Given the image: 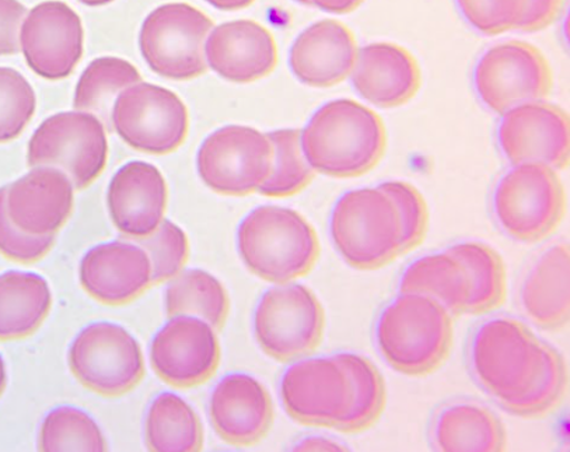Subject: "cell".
I'll return each mask as SVG.
<instances>
[{"label": "cell", "mask_w": 570, "mask_h": 452, "mask_svg": "<svg viewBox=\"0 0 570 452\" xmlns=\"http://www.w3.org/2000/svg\"><path fill=\"white\" fill-rule=\"evenodd\" d=\"M83 291L106 306H124L148 292L151 264L139 244L111 242L96 245L80 261Z\"/></svg>", "instance_id": "d6986e66"}, {"label": "cell", "mask_w": 570, "mask_h": 452, "mask_svg": "<svg viewBox=\"0 0 570 452\" xmlns=\"http://www.w3.org/2000/svg\"><path fill=\"white\" fill-rule=\"evenodd\" d=\"M454 340L453 317L428 296L401 293L380 314L376 343L390 367L425 377L448 362Z\"/></svg>", "instance_id": "3957f363"}, {"label": "cell", "mask_w": 570, "mask_h": 452, "mask_svg": "<svg viewBox=\"0 0 570 452\" xmlns=\"http://www.w3.org/2000/svg\"><path fill=\"white\" fill-rule=\"evenodd\" d=\"M168 317L191 315L220 330L229 317V294L209 272L195 268L174 277L165 294Z\"/></svg>", "instance_id": "4dcf8cb0"}, {"label": "cell", "mask_w": 570, "mask_h": 452, "mask_svg": "<svg viewBox=\"0 0 570 452\" xmlns=\"http://www.w3.org/2000/svg\"><path fill=\"white\" fill-rule=\"evenodd\" d=\"M330 232L342 259L357 271L382 269L403 255L399 212L379 187L342 195L331 214Z\"/></svg>", "instance_id": "5b68a950"}, {"label": "cell", "mask_w": 570, "mask_h": 452, "mask_svg": "<svg viewBox=\"0 0 570 452\" xmlns=\"http://www.w3.org/2000/svg\"><path fill=\"white\" fill-rule=\"evenodd\" d=\"M521 307L544 331H561L570 317V255L568 244L548 248L525 276Z\"/></svg>", "instance_id": "d4e9b609"}, {"label": "cell", "mask_w": 570, "mask_h": 452, "mask_svg": "<svg viewBox=\"0 0 570 452\" xmlns=\"http://www.w3.org/2000/svg\"><path fill=\"white\" fill-rule=\"evenodd\" d=\"M472 29L484 36H501L515 30L524 0H455Z\"/></svg>", "instance_id": "ab89813d"}, {"label": "cell", "mask_w": 570, "mask_h": 452, "mask_svg": "<svg viewBox=\"0 0 570 452\" xmlns=\"http://www.w3.org/2000/svg\"><path fill=\"white\" fill-rule=\"evenodd\" d=\"M85 30L80 16L61 0L38 3L26 14L20 49L40 78L67 79L83 58Z\"/></svg>", "instance_id": "9a60e30c"}, {"label": "cell", "mask_w": 570, "mask_h": 452, "mask_svg": "<svg viewBox=\"0 0 570 452\" xmlns=\"http://www.w3.org/2000/svg\"><path fill=\"white\" fill-rule=\"evenodd\" d=\"M214 21L188 3H166L145 19L139 48L149 68L161 78L187 81L208 70L205 42Z\"/></svg>", "instance_id": "30bf717a"}, {"label": "cell", "mask_w": 570, "mask_h": 452, "mask_svg": "<svg viewBox=\"0 0 570 452\" xmlns=\"http://www.w3.org/2000/svg\"><path fill=\"white\" fill-rule=\"evenodd\" d=\"M111 124L132 149L155 156L170 155L187 139L188 108L176 92L140 81L117 97Z\"/></svg>", "instance_id": "4fadbf2b"}, {"label": "cell", "mask_w": 570, "mask_h": 452, "mask_svg": "<svg viewBox=\"0 0 570 452\" xmlns=\"http://www.w3.org/2000/svg\"><path fill=\"white\" fill-rule=\"evenodd\" d=\"M282 405L303 426L335 429L350 412L351 381L335 356L304 358L282 375Z\"/></svg>", "instance_id": "5bb4252c"}, {"label": "cell", "mask_w": 570, "mask_h": 452, "mask_svg": "<svg viewBox=\"0 0 570 452\" xmlns=\"http://www.w3.org/2000/svg\"><path fill=\"white\" fill-rule=\"evenodd\" d=\"M296 2L304 4V7H312L311 0H296Z\"/></svg>", "instance_id": "681fc988"}, {"label": "cell", "mask_w": 570, "mask_h": 452, "mask_svg": "<svg viewBox=\"0 0 570 452\" xmlns=\"http://www.w3.org/2000/svg\"><path fill=\"white\" fill-rule=\"evenodd\" d=\"M70 372L85 389L106 397L129 394L146 373L140 343L119 324L87 325L70 343Z\"/></svg>", "instance_id": "9c48e42d"}, {"label": "cell", "mask_w": 570, "mask_h": 452, "mask_svg": "<svg viewBox=\"0 0 570 452\" xmlns=\"http://www.w3.org/2000/svg\"><path fill=\"white\" fill-rule=\"evenodd\" d=\"M433 444L443 452H498L508 449L501 419L485 406L460 402L444 407L432 430Z\"/></svg>", "instance_id": "4316f807"}, {"label": "cell", "mask_w": 570, "mask_h": 452, "mask_svg": "<svg viewBox=\"0 0 570 452\" xmlns=\"http://www.w3.org/2000/svg\"><path fill=\"white\" fill-rule=\"evenodd\" d=\"M400 293L422 294L436 299L453 318L464 315L470 296L469 275L458 258L444 253L414 261L400 282Z\"/></svg>", "instance_id": "83f0119b"}, {"label": "cell", "mask_w": 570, "mask_h": 452, "mask_svg": "<svg viewBox=\"0 0 570 452\" xmlns=\"http://www.w3.org/2000/svg\"><path fill=\"white\" fill-rule=\"evenodd\" d=\"M563 0H524L523 12L515 30L537 32L546 30L561 13Z\"/></svg>", "instance_id": "7bdbcfd3"}, {"label": "cell", "mask_w": 570, "mask_h": 452, "mask_svg": "<svg viewBox=\"0 0 570 452\" xmlns=\"http://www.w3.org/2000/svg\"><path fill=\"white\" fill-rule=\"evenodd\" d=\"M7 187L0 188V254L19 264H36L46 258L56 236L37 237L20 230L8 215Z\"/></svg>", "instance_id": "60d3db41"}, {"label": "cell", "mask_w": 570, "mask_h": 452, "mask_svg": "<svg viewBox=\"0 0 570 452\" xmlns=\"http://www.w3.org/2000/svg\"><path fill=\"white\" fill-rule=\"evenodd\" d=\"M446 253L463 264L470 281L465 314L484 315L503 306L508 294V271L501 254L491 245L464 242L452 245Z\"/></svg>", "instance_id": "f546056e"}, {"label": "cell", "mask_w": 570, "mask_h": 452, "mask_svg": "<svg viewBox=\"0 0 570 452\" xmlns=\"http://www.w3.org/2000/svg\"><path fill=\"white\" fill-rule=\"evenodd\" d=\"M274 147L267 134L227 125L215 130L200 145L197 170L203 183L225 196L258 193L273 170Z\"/></svg>", "instance_id": "7c38bea8"}, {"label": "cell", "mask_w": 570, "mask_h": 452, "mask_svg": "<svg viewBox=\"0 0 570 452\" xmlns=\"http://www.w3.org/2000/svg\"><path fill=\"white\" fill-rule=\"evenodd\" d=\"M493 214L509 237L540 243L561 225L567 195L557 170L542 165L513 166L493 193Z\"/></svg>", "instance_id": "8992f818"}, {"label": "cell", "mask_w": 570, "mask_h": 452, "mask_svg": "<svg viewBox=\"0 0 570 452\" xmlns=\"http://www.w3.org/2000/svg\"><path fill=\"white\" fill-rule=\"evenodd\" d=\"M312 7L333 14H347L355 12L365 0H311Z\"/></svg>", "instance_id": "ee69618b"}, {"label": "cell", "mask_w": 570, "mask_h": 452, "mask_svg": "<svg viewBox=\"0 0 570 452\" xmlns=\"http://www.w3.org/2000/svg\"><path fill=\"white\" fill-rule=\"evenodd\" d=\"M73 183L57 167H32L26 176L8 185L10 220L30 236H57L72 215Z\"/></svg>", "instance_id": "ffe728a7"}, {"label": "cell", "mask_w": 570, "mask_h": 452, "mask_svg": "<svg viewBox=\"0 0 570 452\" xmlns=\"http://www.w3.org/2000/svg\"><path fill=\"white\" fill-rule=\"evenodd\" d=\"M208 67L237 85L267 78L278 65L273 32L254 20H233L212 29L205 42Z\"/></svg>", "instance_id": "44dd1931"}, {"label": "cell", "mask_w": 570, "mask_h": 452, "mask_svg": "<svg viewBox=\"0 0 570 452\" xmlns=\"http://www.w3.org/2000/svg\"><path fill=\"white\" fill-rule=\"evenodd\" d=\"M52 307L46 277L26 271L0 274V341H19L36 334Z\"/></svg>", "instance_id": "484cf974"}, {"label": "cell", "mask_w": 570, "mask_h": 452, "mask_svg": "<svg viewBox=\"0 0 570 452\" xmlns=\"http://www.w3.org/2000/svg\"><path fill=\"white\" fill-rule=\"evenodd\" d=\"M79 2L86 4V7L100 8L106 7V4L116 2V0H79Z\"/></svg>", "instance_id": "c3c4849f"}, {"label": "cell", "mask_w": 570, "mask_h": 452, "mask_svg": "<svg viewBox=\"0 0 570 452\" xmlns=\"http://www.w3.org/2000/svg\"><path fill=\"white\" fill-rule=\"evenodd\" d=\"M138 243L149 255L154 285L170 282L184 271L189 257V242L186 232L176 223L163 220L154 234Z\"/></svg>", "instance_id": "74e56055"}, {"label": "cell", "mask_w": 570, "mask_h": 452, "mask_svg": "<svg viewBox=\"0 0 570 452\" xmlns=\"http://www.w3.org/2000/svg\"><path fill=\"white\" fill-rule=\"evenodd\" d=\"M209 419L225 443L253 446L267 438L273 429V397L253 375L233 373L222 379L212 391Z\"/></svg>", "instance_id": "ac0fdd59"}, {"label": "cell", "mask_w": 570, "mask_h": 452, "mask_svg": "<svg viewBox=\"0 0 570 452\" xmlns=\"http://www.w3.org/2000/svg\"><path fill=\"white\" fill-rule=\"evenodd\" d=\"M351 381L350 412L336 430L345 434L366 432L379 422L387 404V389L380 370L357 353L335 355Z\"/></svg>", "instance_id": "d6a6232c"}, {"label": "cell", "mask_w": 570, "mask_h": 452, "mask_svg": "<svg viewBox=\"0 0 570 452\" xmlns=\"http://www.w3.org/2000/svg\"><path fill=\"white\" fill-rule=\"evenodd\" d=\"M150 366L174 389H194L214 377L220 343L214 326L191 315L171 317L150 343Z\"/></svg>", "instance_id": "2e32d148"}, {"label": "cell", "mask_w": 570, "mask_h": 452, "mask_svg": "<svg viewBox=\"0 0 570 452\" xmlns=\"http://www.w3.org/2000/svg\"><path fill=\"white\" fill-rule=\"evenodd\" d=\"M357 51L354 32L338 20L308 26L289 52V67L298 81L314 89H330L351 78Z\"/></svg>", "instance_id": "603a6c76"}, {"label": "cell", "mask_w": 570, "mask_h": 452, "mask_svg": "<svg viewBox=\"0 0 570 452\" xmlns=\"http://www.w3.org/2000/svg\"><path fill=\"white\" fill-rule=\"evenodd\" d=\"M478 97L488 110L503 116L512 108L551 96L553 76L539 48L524 41L491 47L474 70Z\"/></svg>", "instance_id": "8fae6325"}, {"label": "cell", "mask_w": 570, "mask_h": 452, "mask_svg": "<svg viewBox=\"0 0 570 452\" xmlns=\"http://www.w3.org/2000/svg\"><path fill=\"white\" fill-rule=\"evenodd\" d=\"M344 444L338 443L331 439L322 438H308L301 441V443L293 446V451H346Z\"/></svg>", "instance_id": "f6af8a7d"}, {"label": "cell", "mask_w": 570, "mask_h": 452, "mask_svg": "<svg viewBox=\"0 0 570 452\" xmlns=\"http://www.w3.org/2000/svg\"><path fill=\"white\" fill-rule=\"evenodd\" d=\"M149 451L195 452L204 449V429L194 407L174 392H163L150 402L145 417Z\"/></svg>", "instance_id": "f1b7e54d"}, {"label": "cell", "mask_w": 570, "mask_h": 452, "mask_svg": "<svg viewBox=\"0 0 570 452\" xmlns=\"http://www.w3.org/2000/svg\"><path fill=\"white\" fill-rule=\"evenodd\" d=\"M301 140L314 171L338 179L366 176L387 149L383 119L352 98L318 108L302 130Z\"/></svg>", "instance_id": "6da1fadb"}, {"label": "cell", "mask_w": 570, "mask_h": 452, "mask_svg": "<svg viewBox=\"0 0 570 452\" xmlns=\"http://www.w3.org/2000/svg\"><path fill=\"white\" fill-rule=\"evenodd\" d=\"M546 342L514 318H492L472 337L470 362L478 384L503 406L524 395L544 366Z\"/></svg>", "instance_id": "277c9868"}, {"label": "cell", "mask_w": 570, "mask_h": 452, "mask_svg": "<svg viewBox=\"0 0 570 452\" xmlns=\"http://www.w3.org/2000/svg\"><path fill=\"white\" fill-rule=\"evenodd\" d=\"M568 384L569 375L564 358L556 347L546 342L544 366L539 377L524 395L502 407L519 417H544L562 404Z\"/></svg>", "instance_id": "d590c367"}, {"label": "cell", "mask_w": 570, "mask_h": 452, "mask_svg": "<svg viewBox=\"0 0 570 452\" xmlns=\"http://www.w3.org/2000/svg\"><path fill=\"white\" fill-rule=\"evenodd\" d=\"M108 140L105 124L86 111L59 112L32 134L27 165L50 166L67 173L76 190L90 187L106 170Z\"/></svg>", "instance_id": "ba28073f"}, {"label": "cell", "mask_w": 570, "mask_h": 452, "mask_svg": "<svg viewBox=\"0 0 570 452\" xmlns=\"http://www.w3.org/2000/svg\"><path fill=\"white\" fill-rule=\"evenodd\" d=\"M237 250L246 268L259 279L286 285L311 274L322 245L316 228L298 212L265 205L242 220Z\"/></svg>", "instance_id": "7a4b0ae2"}, {"label": "cell", "mask_w": 570, "mask_h": 452, "mask_svg": "<svg viewBox=\"0 0 570 452\" xmlns=\"http://www.w3.org/2000/svg\"><path fill=\"white\" fill-rule=\"evenodd\" d=\"M167 204L166 179L150 163H127L108 185V214L125 237L142 239L154 234L165 220Z\"/></svg>", "instance_id": "7402d4cb"}, {"label": "cell", "mask_w": 570, "mask_h": 452, "mask_svg": "<svg viewBox=\"0 0 570 452\" xmlns=\"http://www.w3.org/2000/svg\"><path fill=\"white\" fill-rule=\"evenodd\" d=\"M142 76L127 59L102 57L85 69L76 86L75 110L95 114L101 122H111L114 102L128 87L140 83Z\"/></svg>", "instance_id": "1f68e13d"}, {"label": "cell", "mask_w": 570, "mask_h": 452, "mask_svg": "<svg viewBox=\"0 0 570 452\" xmlns=\"http://www.w3.org/2000/svg\"><path fill=\"white\" fill-rule=\"evenodd\" d=\"M325 309L304 285H278L263 294L254 313V336L261 351L276 362L311 356L324 340Z\"/></svg>", "instance_id": "52a82bcc"}, {"label": "cell", "mask_w": 570, "mask_h": 452, "mask_svg": "<svg viewBox=\"0 0 570 452\" xmlns=\"http://www.w3.org/2000/svg\"><path fill=\"white\" fill-rule=\"evenodd\" d=\"M38 450L101 452L107 450V443L99 424L89 413L63 405L43 417L38 430Z\"/></svg>", "instance_id": "e575fe53"}, {"label": "cell", "mask_w": 570, "mask_h": 452, "mask_svg": "<svg viewBox=\"0 0 570 452\" xmlns=\"http://www.w3.org/2000/svg\"><path fill=\"white\" fill-rule=\"evenodd\" d=\"M379 188L390 196L399 212L403 255L420 247L425 242L429 228V209L423 195L414 185L405 181H385Z\"/></svg>", "instance_id": "f35d334b"}, {"label": "cell", "mask_w": 570, "mask_h": 452, "mask_svg": "<svg viewBox=\"0 0 570 452\" xmlns=\"http://www.w3.org/2000/svg\"><path fill=\"white\" fill-rule=\"evenodd\" d=\"M37 110L36 91L23 75L0 68V144H9L24 132Z\"/></svg>", "instance_id": "8d00e7d4"}, {"label": "cell", "mask_w": 570, "mask_h": 452, "mask_svg": "<svg viewBox=\"0 0 570 452\" xmlns=\"http://www.w3.org/2000/svg\"><path fill=\"white\" fill-rule=\"evenodd\" d=\"M8 385V370L7 363H4V358L0 355V396L3 395L4 390H7Z\"/></svg>", "instance_id": "7dc6e473"}, {"label": "cell", "mask_w": 570, "mask_h": 452, "mask_svg": "<svg viewBox=\"0 0 570 452\" xmlns=\"http://www.w3.org/2000/svg\"><path fill=\"white\" fill-rule=\"evenodd\" d=\"M27 9L19 0H0V57L20 51V29Z\"/></svg>", "instance_id": "b9f144b4"}, {"label": "cell", "mask_w": 570, "mask_h": 452, "mask_svg": "<svg viewBox=\"0 0 570 452\" xmlns=\"http://www.w3.org/2000/svg\"><path fill=\"white\" fill-rule=\"evenodd\" d=\"M205 2L224 12H237L252 7L255 0H205Z\"/></svg>", "instance_id": "bcb514c9"}, {"label": "cell", "mask_w": 570, "mask_h": 452, "mask_svg": "<svg viewBox=\"0 0 570 452\" xmlns=\"http://www.w3.org/2000/svg\"><path fill=\"white\" fill-rule=\"evenodd\" d=\"M498 141L512 166L542 165L557 171L569 167V117L550 102H528L504 112Z\"/></svg>", "instance_id": "e0dca14e"}, {"label": "cell", "mask_w": 570, "mask_h": 452, "mask_svg": "<svg viewBox=\"0 0 570 452\" xmlns=\"http://www.w3.org/2000/svg\"><path fill=\"white\" fill-rule=\"evenodd\" d=\"M351 80L363 100L391 110L409 105L417 95L422 73L409 49L393 42H373L357 51Z\"/></svg>", "instance_id": "cb8c5ba5"}, {"label": "cell", "mask_w": 570, "mask_h": 452, "mask_svg": "<svg viewBox=\"0 0 570 452\" xmlns=\"http://www.w3.org/2000/svg\"><path fill=\"white\" fill-rule=\"evenodd\" d=\"M274 147L273 170L258 189L267 198H289L301 194L317 173L303 154L301 129H276L267 134Z\"/></svg>", "instance_id": "836d02e7"}]
</instances>
